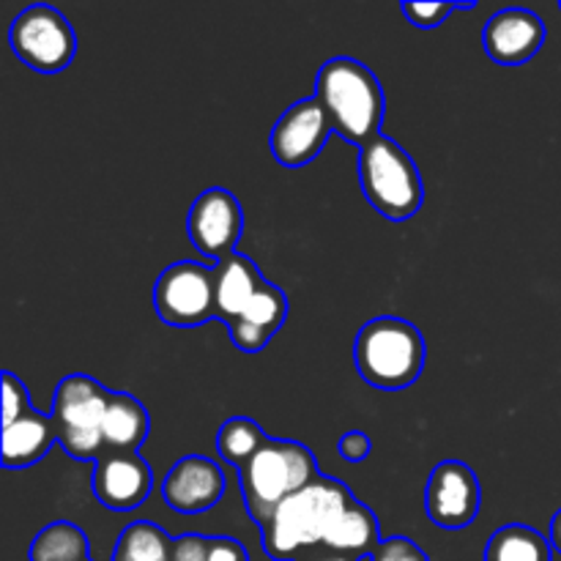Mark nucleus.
Here are the masks:
<instances>
[{
  "label": "nucleus",
  "mask_w": 561,
  "mask_h": 561,
  "mask_svg": "<svg viewBox=\"0 0 561 561\" xmlns=\"http://www.w3.org/2000/svg\"><path fill=\"white\" fill-rule=\"evenodd\" d=\"M354 499L340 480L318 477L305 491L279 504L268 524L261 526L263 551L274 561L301 559L307 551L323 546L332 524Z\"/></svg>",
  "instance_id": "obj_1"
},
{
  "label": "nucleus",
  "mask_w": 561,
  "mask_h": 561,
  "mask_svg": "<svg viewBox=\"0 0 561 561\" xmlns=\"http://www.w3.org/2000/svg\"><path fill=\"white\" fill-rule=\"evenodd\" d=\"M316 99L343 140L362 148L381 135L387 99L378 77L362 60L345 55L327 60L316 77Z\"/></svg>",
  "instance_id": "obj_2"
},
{
  "label": "nucleus",
  "mask_w": 561,
  "mask_h": 561,
  "mask_svg": "<svg viewBox=\"0 0 561 561\" xmlns=\"http://www.w3.org/2000/svg\"><path fill=\"white\" fill-rule=\"evenodd\" d=\"M425 337L411 321L381 316L359 329L354 343V365L362 381L383 392L411 387L425 370Z\"/></svg>",
  "instance_id": "obj_3"
},
{
  "label": "nucleus",
  "mask_w": 561,
  "mask_h": 561,
  "mask_svg": "<svg viewBox=\"0 0 561 561\" xmlns=\"http://www.w3.org/2000/svg\"><path fill=\"white\" fill-rule=\"evenodd\" d=\"M318 460L305 444L272 438L255 458L239 469L241 496L257 526H266L283 502L318 480Z\"/></svg>",
  "instance_id": "obj_4"
},
{
  "label": "nucleus",
  "mask_w": 561,
  "mask_h": 561,
  "mask_svg": "<svg viewBox=\"0 0 561 561\" xmlns=\"http://www.w3.org/2000/svg\"><path fill=\"white\" fill-rule=\"evenodd\" d=\"M359 184L365 201L389 222H405L425 203L420 168L392 137L378 135L359 148Z\"/></svg>",
  "instance_id": "obj_5"
},
{
  "label": "nucleus",
  "mask_w": 561,
  "mask_h": 561,
  "mask_svg": "<svg viewBox=\"0 0 561 561\" xmlns=\"http://www.w3.org/2000/svg\"><path fill=\"white\" fill-rule=\"evenodd\" d=\"M113 392L91 376H66L53 398V425L58 444L69 458L96 463L104 453V414Z\"/></svg>",
  "instance_id": "obj_6"
},
{
  "label": "nucleus",
  "mask_w": 561,
  "mask_h": 561,
  "mask_svg": "<svg viewBox=\"0 0 561 561\" xmlns=\"http://www.w3.org/2000/svg\"><path fill=\"white\" fill-rule=\"evenodd\" d=\"M9 44L16 58L38 75H58L69 69L77 55L71 22L53 5H27L9 27Z\"/></svg>",
  "instance_id": "obj_7"
},
{
  "label": "nucleus",
  "mask_w": 561,
  "mask_h": 561,
  "mask_svg": "<svg viewBox=\"0 0 561 561\" xmlns=\"http://www.w3.org/2000/svg\"><path fill=\"white\" fill-rule=\"evenodd\" d=\"M153 310L162 323L195 329L217 318L214 268L197 261H179L159 274L153 285Z\"/></svg>",
  "instance_id": "obj_8"
},
{
  "label": "nucleus",
  "mask_w": 561,
  "mask_h": 561,
  "mask_svg": "<svg viewBox=\"0 0 561 561\" xmlns=\"http://www.w3.org/2000/svg\"><path fill=\"white\" fill-rule=\"evenodd\" d=\"M186 233L192 247L211 261L219 263L233 255L244 233V208L239 197L222 186L201 192L190 206Z\"/></svg>",
  "instance_id": "obj_9"
},
{
  "label": "nucleus",
  "mask_w": 561,
  "mask_h": 561,
  "mask_svg": "<svg viewBox=\"0 0 561 561\" xmlns=\"http://www.w3.org/2000/svg\"><path fill=\"white\" fill-rule=\"evenodd\" d=\"M482 491L474 469L463 460H442L427 477L425 510L427 518L449 531L469 529L480 515Z\"/></svg>",
  "instance_id": "obj_10"
},
{
  "label": "nucleus",
  "mask_w": 561,
  "mask_h": 561,
  "mask_svg": "<svg viewBox=\"0 0 561 561\" xmlns=\"http://www.w3.org/2000/svg\"><path fill=\"white\" fill-rule=\"evenodd\" d=\"M334 135L329 115L316 96L299 99L277 118L272 129V153L283 168H305Z\"/></svg>",
  "instance_id": "obj_11"
},
{
  "label": "nucleus",
  "mask_w": 561,
  "mask_h": 561,
  "mask_svg": "<svg viewBox=\"0 0 561 561\" xmlns=\"http://www.w3.org/2000/svg\"><path fill=\"white\" fill-rule=\"evenodd\" d=\"M225 471L206 455H186L175 460L162 480V499L181 515H201L217 507L225 496Z\"/></svg>",
  "instance_id": "obj_12"
},
{
  "label": "nucleus",
  "mask_w": 561,
  "mask_h": 561,
  "mask_svg": "<svg viewBox=\"0 0 561 561\" xmlns=\"http://www.w3.org/2000/svg\"><path fill=\"white\" fill-rule=\"evenodd\" d=\"M151 466L140 458V453L104 449L102 458L93 463V496L113 513H131L142 507L151 496Z\"/></svg>",
  "instance_id": "obj_13"
},
{
  "label": "nucleus",
  "mask_w": 561,
  "mask_h": 561,
  "mask_svg": "<svg viewBox=\"0 0 561 561\" xmlns=\"http://www.w3.org/2000/svg\"><path fill=\"white\" fill-rule=\"evenodd\" d=\"M546 44V22L529 9H502L485 22L482 47L499 66H524Z\"/></svg>",
  "instance_id": "obj_14"
},
{
  "label": "nucleus",
  "mask_w": 561,
  "mask_h": 561,
  "mask_svg": "<svg viewBox=\"0 0 561 561\" xmlns=\"http://www.w3.org/2000/svg\"><path fill=\"white\" fill-rule=\"evenodd\" d=\"M288 318V296L266 279L239 321L228 323L230 340L244 354H261Z\"/></svg>",
  "instance_id": "obj_15"
},
{
  "label": "nucleus",
  "mask_w": 561,
  "mask_h": 561,
  "mask_svg": "<svg viewBox=\"0 0 561 561\" xmlns=\"http://www.w3.org/2000/svg\"><path fill=\"white\" fill-rule=\"evenodd\" d=\"M263 274L257 272L255 263L241 252L219 261L214 266V296H217V318L233 323L244 316L250 301L255 299L257 290L263 288Z\"/></svg>",
  "instance_id": "obj_16"
},
{
  "label": "nucleus",
  "mask_w": 561,
  "mask_h": 561,
  "mask_svg": "<svg viewBox=\"0 0 561 561\" xmlns=\"http://www.w3.org/2000/svg\"><path fill=\"white\" fill-rule=\"evenodd\" d=\"M58 444L53 416L27 411L14 425L3 427V466L5 469H27L44 460V455Z\"/></svg>",
  "instance_id": "obj_17"
},
{
  "label": "nucleus",
  "mask_w": 561,
  "mask_h": 561,
  "mask_svg": "<svg viewBox=\"0 0 561 561\" xmlns=\"http://www.w3.org/2000/svg\"><path fill=\"white\" fill-rule=\"evenodd\" d=\"M148 431H151V420H148L146 405L135 394L113 392L102 427L104 449H110V453H137L146 444Z\"/></svg>",
  "instance_id": "obj_18"
},
{
  "label": "nucleus",
  "mask_w": 561,
  "mask_h": 561,
  "mask_svg": "<svg viewBox=\"0 0 561 561\" xmlns=\"http://www.w3.org/2000/svg\"><path fill=\"white\" fill-rule=\"evenodd\" d=\"M378 546H381L378 518L370 507H365V504L359 502V499H354V502L340 513V518L334 520L327 540H323V548H329V551L362 561L370 557Z\"/></svg>",
  "instance_id": "obj_19"
},
{
  "label": "nucleus",
  "mask_w": 561,
  "mask_h": 561,
  "mask_svg": "<svg viewBox=\"0 0 561 561\" xmlns=\"http://www.w3.org/2000/svg\"><path fill=\"white\" fill-rule=\"evenodd\" d=\"M485 561H553V546L531 526L507 524L488 540Z\"/></svg>",
  "instance_id": "obj_20"
},
{
  "label": "nucleus",
  "mask_w": 561,
  "mask_h": 561,
  "mask_svg": "<svg viewBox=\"0 0 561 561\" xmlns=\"http://www.w3.org/2000/svg\"><path fill=\"white\" fill-rule=\"evenodd\" d=\"M173 537L151 520H135L121 531L113 561H170Z\"/></svg>",
  "instance_id": "obj_21"
},
{
  "label": "nucleus",
  "mask_w": 561,
  "mask_h": 561,
  "mask_svg": "<svg viewBox=\"0 0 561 561\" xmlns=\"http://www.w3.org/2000/svg\"><path fill=\"white\" fill-rule=\"evenodd\" d=\"M27 557L31 561H85L88 537L69 520H55L33 537Z\"/></svg>",
  "instance_id": "obj_22"
},
{
  "label": "nucleus",
  "mask_w": 561,
  "mask_h": 561,
  "mask_svg": "<svg viewBox=\"0 0 561 561\" xmlns=\"http://www.w3.org/2000/svg\"><path fill=\"white\" fill-rule=\"evenodd\" d=\"M268 442H272V438L263 433V427L257 425V422H252L250 416H233V420H228L219 427L217 453L225 463H230L239 471L241 466L250 463Z\"/></svg>",
  "instance_id": "obj_23"
},
{
  "label": "nucleus",
  "mask_w": 561,
  "mask_h": 561,
  "mask_svg": "<svg viewBox=\"0 0 561 561\" xmlns=\"http://www.w3.org/2000/svg\"><path fill=\"white\" fill-rule=\"evenodd\" d=\"M403 16L420 31H431V27L444 25L449 20V14L455 11H471L474 3H447V0H438V3H416V0H405L403 5Z\"/></svg>",
  "instance_id": "obj_24"
},
{
  "label": "nucleus",
  "mask_w": 561,
  "mask_h": 561,
  "mask_svg": "<svg viewBox=\"0 0 561 561\" xmlns=\"http://www.w3.org/2000/svg\"><path fill=\"white\" fill-rule=\"evenodd\" d=\"M33 411L31 394L27 387L14 376V373H3V427L14 425L20 416Z\"/></svg>",
  "instance_id": "obj_25"
},
{
  "label": "nucleus",
  "mask_w": 561,
  "mask_h": 561,
  "mask_svg": "<svg viewBox=\"0 0 561 561\" xmlns=\"http://www.w3.org/2000/svg\"><path fill=\"white\" fill-rule=\"evenodd\" d=\"M365 561H431L427 553L409 537H389Z\"/></svg>",
  "instance_id": "obj_26"
},
{
  "label": "nucleus",
  "mask_w": 561,
  "mask_h": 561,
  "mask_svg": "<svg viewBox=\"0 0 561 561\" xmlns=\"http://www.w3.org/2000/svg\"><path fill=\"white\" fill-rule=\"evenodd\" d=\"M170 561H208V537L184 535L175 537Z\"/></svg>",
  "instance_id": "obj_27"
},
{
  "label": "nucleus",
  "mask_w": 561,
  "mask_h": 561,
  "mask_svg": "<svg viewBox=\"0 0 561 561\" xmlns=\"http://www.w3.org/2000/svg\"><path fill=\"white\" fill-rule=\"evenodd\" d=\"M370 449H373L370 438H367V433L362 431H348L337 444L340 458L348 460V463H362V460H367Z\"/></svg>",
  "instance_id": "obj_28"
},
{
  "label": "nucleus",
  "mask_w": 561,
  "mask_h": 561,
  "mask_svg": "<svg viewBox=\"0 0 561 561\" xmlns=\"http://www.w3.org/2000/svg\"><path fill=\"white\" fill-rule=\"evenodd\" d=\"M208 561H250V553L233 537H208Z\"/></svg>",
  "instance_id": "obj_29"
},
{
  "label": "nucleus",
  "mask_w": 561,
  "mask_h": 561,
  "mask_svg": "<svg viewBox=\"0 0 561 561\" xmlns=\"http://www.w3.org/2000/svg\"><path fill=\"white\" fill-rule=\"evenodd\" d=\"M296 561H362V559L343 557V553H334V551H329V548L318 546V548H312V551H307L305 557L296 559Z\"/></svg>",
  "instance_id": "obj_30"
},
{
  "label": "nucleus",
  "mask_w": 561,
  "mask_h": 561,
  "mask_svg": "<svg viewBox=\"0 0 561 561\" xmlns=\"http://www.w3.org/2000/svg\"><path fill=\"white\" fill-rule=\"evenodd\" d=\"M551 546H553V551L561 557V510L553 515V520H551Z\"/></svg>",
  "instance_id": "obj_31"
},
{
  "label": "nucleus",
  "mask_w": 561,
  "mask_h": 561,
  "mask_svg": "<svg viewBox=\"0 0 561 561\" xmlns=\"http://www.w3.org/2000/svg\"><path fill=\"white\" fill-rule=\"evenodd\" d=\"M85 561H91V559H85Z\"/></svg>",
  "instance_id": "obj_32"
},
{
  "label": "nucleus",
  "mask_w": 561,
  "mask_h": 561,
  "mask_svg": "<svg viewBox=\"0 0 561 561\" xmlns=\"http://www.w3.org/2000/svg\"><path fill=\"white\" fill-rule=\"evenodd\" d=\"M559 9H561V5H559Z\"/></svg>",
  "instance_id": "obj_33"
}]
</instances>
